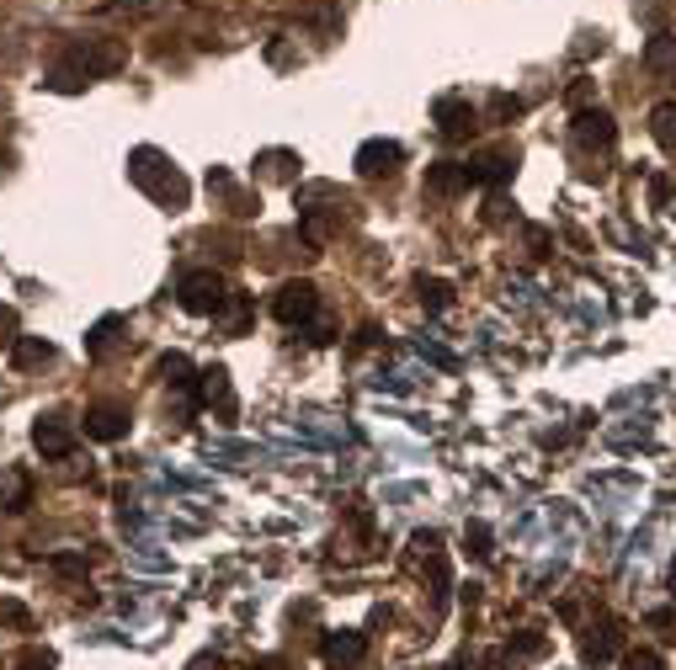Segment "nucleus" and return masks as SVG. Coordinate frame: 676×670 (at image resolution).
I'll use <instances>...</instances> for the list:
<instances>
[{
    "label": "nucleus",
    "instance_id": "nucleus-6",
    "mask_svg": "<svg viewBox=\"0 0 676 670\" xmlns=\"http://www.w3.org/2000/svg\"><path fill=\"white\" fill-rule=\"evenodd\" d=\"M432 118H437V128H442V139H469V134L480 128V112H474L463 96H437Z\"/></svg>",
    "mask_w": 676,
    "mask_h": 670
},
{
    "label": "nucleus",
    "instance_id": "nucleus-21",
    "mask_svg": "<svg viewBox=\"0 0 676 670\" xmlns=\"http://www.w3.org/2000/svg\"><path fill=\"white\" fill-rule=\"evenodd\" d=\"M293 166L298 160H293L288 149H266L262 155V176H272V181H293Z\"/></svg>",
    "mask_w": 676,
    "mask_h": 670
},
{
    "label": "nucleus",
    "instance_id": "nucleus-5",
    "mask_svg": "<svg viewBox=\"0 0 676 670\" xmlns=\"http://www.w3.org/2000/svg\"><path fill=\"white\" fill-rule=\"evenodd\" d=\"M314 309H320L314 283H283L277 298H272V314H277L283 325H304V319H314Z\"/></svg>",
    "mask_w": 676,
    "mask_h": 670
},
{
    "label": "nucleus",
    "instance_id": "nucleus-2",
    "mask_svg": "<svg viewBox=\"0 0 676 670\" xmlns=\"http://www.w3.org/2000/svg\"><path fill=\"white\" fill-rule=\"evenodd\" d=\"M128 181H134L139 191H149V197H155L160 208H170V214H176V208H187V191H193V187H187V176L170 166L160 149H149V144L128 155Z\"/></svg>",
    "mask_w": 676,
    "mask_h": 670
},
{
    "label": "nucleus",
    "instance_id": "nucleus-19",
    "mask_svg": "<svg viewBox=\"0 0 676 670\" xmlns=\"http://www.w3.org/2000/svg\"><path fill=\"white\" fill-rule=\"evenodd\" d=\"M0 505H6V511H27V505H32V484H27V474H6Z\"/></svg>",
    "mask_w": 676,
    "mask_h": 670
},
{
    "label": "nucleus",
    "instance_id": "nucleus-31",
    "mask_svg": "<svg viewBox=\"0 0 676 670\" xmlns=\"http://www.w3.org/2000/svg\"><path fill=\"white\" fill-rule=\"evenodd\" d=\"M193 670H224V660L218 654H203V660H193Z\"/></svg>",
    "mask_w": 676,
    "mask_h": 670
},
{
    "label": "nucleus",
    "instance_id": "nucleus-9",
    "mask_svg": "<svg viewBox=\"0 0 676 670\" xmlns=\"http://www.w3.org/2000/svg\"><path fill=\"white\" fill-rule=\"evenodd\" d=\"M400 160H405V149L394 139H368L363 149H357V170H363V176H394Z\"/></svg>",
    "mask_w": 676,
    "mask_h": 670
},
{
    "label": "nucleus",
    "instance_id": "nucleus-24",
    "mask_svg": "<svg viewBox=\"0 0 676 670\" xmlns=\"http://www.w3.org/2000/svg\"><path fill=\"white\" fill-rule=\"evenodd\" d=\"M22 670H53V649H22Z\"/></svg>",
    "mask_w": 676,
    "mask_h": 670
},
{
    "label": "nucleus",
    "instance_id": "nucleus-11",
    "mask_svg": "<svg viewBox=\"0 0 676 670\" xmlns=\"http://www.w3.org/2000/svg\"><path fill=\"white\" fill-rule=\"evenodd\" d=\"M32 442H38V453L43 457H70L75 453V431L59 421V415H43L38 426H32Z\"/></svg>",
    "mask_w": 676,
    "mask_h": 670
},
{
    "label": "nucleus",
    "instance_id": "nucleus-8",
    "mask_svg": "<svg viewBox=\"0 0 676 670\" xmlns=\"http://www.w3.org/2000/svg\"><path fill=\"white\" fill-rule=\"evenodd\" d=\"M618 644H624V628L613 618H602V622H591L586 628V639H580V654L591 660V666H607L613 654H618Z\"/></svg>",
    "mask_w": 676,
    "mask_h": 670
},
{
    "label": "nucleus",
    "instance_id": "nucleus-17",
    "mask_svg": "<svg viewBox=\"0 0 676 670\" xmlns=\"http://www.w3.org/2000/svg\"><path fill=\"white\" fill-rule=\"evenodd\" d=\"M650 134L666 155H676V101H660V107L650 112Z\"/></svg>",
    "mask_w": 676,
    "mask_h": 670
},
{
    "label": "nucleus",
    "instance_id": "nucleus-18",
    "mask_svg": "<svg viewBox=\"0 0 676 670\" xmlns=\"http://www.w3.org/2000/svg\"><path fill=\"white\" fill-rule=\"evenodd\" d=\"M123 325H128L123 314H107L101 325H91V335H86V352H91V357H107V352H112V341H118V331H123Z\"/></svg>",
    "mask_w": 676,
    "mask_h": 670
},
{
    "label": "nucleus",
    "instance_id": "nucleus-22",
    "mask_svg": "<svg viewBox=\"0 0 676 670\" xmlns=\"http://www.w3.org/2000/svg\"><path fill=\"white\" fill-rule=\"evenodd\" d=\"M160 373H166V383H176V388H193V362L182 357V352L160 357Z\"/></svg>",
    "mask_w": 676,
    "mask_h": 670
},
{
    "label": "nucleus",
    "instance_id": "nucleus-32",
    "mask_svg": "<svg viewBox=\"0 0 676 670\" xmlns=\"http://www.w3.org/2000/svg\"><path fill=\"white\" fill-rule=\"evenodd\" d=\"M256 670H288V666H283V660H262V666H256Z\"/></svg>",
    "mask_w": 676,
    "mask_h": 670
},
{
    "label": "nucleus",
    "instance_id": "nucleus-23",
    "mask_svg": "<svg viewBox=\"0 0 676 670\" xmlns=\"http://www.w3.org/2000/svg\"><path fill=\"white\" fill-rule=\"evenodd\" d=\"M624 670H666V660H660L655 649H634V654L624 660Z\"/></svg>",
    "mask_w": 676,
    "mask_h": 670
},
{
    "label": "nucleus",
    "instance_id": "nucleus-7",
    "mask_svg": "<svg viewBox=\"0 0 676 670\" xmlns=\"http://www.w3.org/2000/svg\"><path fill=\"white\" fill-rule=\"evenodd\" d=\"M128 426H134V415H128L123 405H91L86 410V436H91V442H123Z\"/></svg>",
    "mask_w": 676,
    "mask_h": 670
},
{
    "label": "nucleus",
    "instance_id": "nucleus-26",
    "mask_svg": "<svg viewBox=\"0 0 676 670\" xmlns=\"http://www.w3.org/2000/svg\"><path fill=\"white\" fill-rule=\"evenodd\" d=\"M53 570L59 574H86V559H80V553H53Z\"/></svg>",
    "mask_w": 676,
    "mask_h": 670
},
{
    "label": "nucleus",
    "instance_id": "nucleus-20",
    "mask_svg": "<svg viewBox=\"0 0 676 670\" xmlns=\"http://www.w3.org/2000/svg\"><path fill=\"white\" fill-rule=\"evenodd\" d=\"M421 304H427L432 314L453 309V287H448V283H437V277H421Z\"/></svg>",
    "mask_w": 676,
    "mask_h": 670
},
{
    "label": "nucleus",
    "instance_id": "nucleus-27",
    "mask_svg": "<svg viewBox=\"0 0 676 670\" xmlns=\"http://www.w3.org/2000/svg\"><path fill=\"white\" fill-rule=\"evenodd\" d=\"M469 543H474V559H490V532H484V522L469 526Z\"/></svg>",
    "mask_w": 676,
    "mask_h": 670
},
{
    "label": "nucleus",
    "instance_id": "nucleus-1",
    "mask_svg": "<svg viewBox=\"0 0 676 670\" xmlns=\"http://www.w3.org/2000/svg\"><path fill=\"white\" fill-rule=\"evenodd\" d=\"M128 65V48L112 43V38H70V43L59 48V59H53L49 70V91H86L91 80L101 75H112Z\"/></svg>",
    "mask_w": 676,
    "mask_h": 670
},
{
    "label": "nucleus",
    "instance_id": "nucleus-33",
    "mask_svg": "<svg viewBox=\"0 0 676 670\" xmlns=\"http://www.w3.org/2000/svg\"><path fill=\"white\" fill-rule=\"evenodd\" d=\"M0 166H6V155H0Z\"/></svg>",
    "mask_w": 676,
    "mask_h": 670
},
{
    "label": "nucleus",
    "instance_id": "nucleus-14",
    "mask_svg": "<svg viewBox=\"0 0 676 670\" xmlns=\"http://www.w3.org/2000/svg\"><path fill=\"white\" fill-rule=\"evenodd\" d=\"M645 70L676 75V32H655L650 43H645Z\"/></svg>",
    "mask_w": 676,
    "mask_h": 670
},
{
    "label": "nucleus",
    "instance_id": "nucleus-29",
    "mask_svg": "<svg viewBox=\"0 0 676 670\" xmlns=\"http://www.w3.org/2000/svg\"><path fill=\"white\" fill-rule=\"evenodd\" d=\"M650 197H655V203H666V197H672V181H666V176H655V181H650Z\"/></svg>",
    "mask_w": 676,
    "mask_h": 670
},
{
    "label": "nucleus",
    "instance_id": "nucleus-13",
    "mask_svg": "<svg viewBox=\"0 0 676 670\" xmlns=\"http://www.w3.org/2000/svg\"><path fill=\"white\" fill-rule=\"evenodd\" d=\"M203 400L218 405L224 421H235V388H229V373H224V367H208V373H203Z\"/></svg>",
    "mask_w": 676,
    "mask_h": 670
},
{
    "label": "nucleus",
    "instance_id": "nucleus-16",
    "mask_svg": "<svg viewBox=\"0 0 676 670\" xmlns=\"http://www.w3.org/2000/svg\"><path fill=\"white\" fill-rule=\"evenodd\" d=\"M459 187H469V176H463V166H453V160H442V166L427 170V191H437V197H453Z\"/></svg>",
    "mask_w": 676,
    "mask_h": 670
},
{
    "label": "nucleus",
    "instance_id": "nucleus-30",
    "mask_svg": "<svg viewBox=\"0 0 676 670\" xmlns=\"http://www.w3.org/2000/svg\"><path fill=\"white\" fill-rule=\"evenodd\" d=\"M11 331H17V314H11V309H6V304H0V341H6V335H11Z\"/></svg>",
    "mask_w": 676,
    "mask_h": 670
},
{
    "label": "nucleus",
    "instance_id": "nucleus-12",
    "mask_svg": "<svg viewBox=\"0 0 676 670\" xmlns=\"http://www.w3.org/2000/svg\"><path fill=\"white\" fill-rule=\"evenodd\" d=\"M576 144H586V149H613L618 144V128H613V118H607L602 107L576 118Z\"/></svg>",
    "mask_w": 676,
    "mask_h": 670
},
{
    "label": "nucleus",
    "instance_id": "nucleus-15",
    "mask_svg": "<svg viewBox=\"0 0 676 670\" xmlns=\"http://www.w3.org/2000/svg\"><path fill=\"white\" fill-rule=\"evenodd\" d=\"M43 362H53V346L43 335H22V341L11 346V367H43Z\"/></svg>",
    "mask_w": 676,
    "mask_h": 670
},
{
    "label": "nucleus",
    "instance_id": "nucleus-25",
    "mask_svg": "<svg viewBox=\"0 0 676 670\" xmlns=\"http://www.w3.org/2000/svg\"><path fill=\"white\" fill-rule=\"evenodd\" d=\"M517 112H522V101H517V96H490V118H517Z\"/></svg>",
    "mask_w": 676,
    "mask_h": 670
},
{
    "label": "nucleus",
    "instance_id": "nucleus-3",
    "mask_svg": "<svg viewBox=\"0 0 676 670\" xmlns=\"http://www.w3.org/2000/svg\"><path fill=\"white\" fill-rule=\"evenodd\" d=\"M176 298H182V309L187 314H218L229 304V287L218 272H187L182 287H176Z\"/></svg>",
    "mask_w": 676,
    "mask_h": 670
},
{
    "label": "nucleus",
    "instance_id": "nucleus-28",
    "mask_svg": "<svg viewBox=\"0 0 676 670\" xmlns=\"http://www.w3.org/2000/svg\"><path fill=\"white\" fill-rule=\"evenodd\" d=\"M0 618H6V622H27V612L17 607V601H0Z\"/></svg>",
    "mask_w": 676,
    "mask_h": 670
},
{
    "label": "nucleus",
    "instance_id": "nucleus-10",
    "mask_svg": "<svg viewBox=\"0 0 676 670\" xmlns=\"http://www.w3.org/2000/svg\"><path fill=\"white\" fill-rule=\"evenodd\" d=\"M320 654H325V666H357L368 654V639L352 633V628H341V633H325L320 639Z\"/></svg>",
    "mask_w": 676,
    "mask_h": 670
},
{
    "label": "nucleus",
    "instance_id": "nucleus-4",
    "mask_svg": "<svg viewBox=\"0 0 676 670\" xmlns=\"http://www.w3.org/2000/svg\"><path fill=\"white\" fill-rule=\"evenodd\" d=\"M511 170H517V149H511V144L484 149V155H474V160H463L469 187H501V181H511Z\"/></svg>",
    "mask_w": 676,
    "mask_h": 670
}]
</instances>
